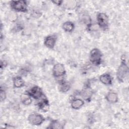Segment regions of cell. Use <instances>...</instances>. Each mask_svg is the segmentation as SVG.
<instances>
[{"mask_svg":"<svg viewBox=\"0 0 129 129\" xmlns=\"http://www.w3.org/2000/svg\"><path fill=\"white\" fill-rule=\"evenodd\" d=\"M128 69L125 63L122 62L118 69L117 77L119 81H123L128 77Z\"/></svg>","mask_w":129,"mask_h":129,"instance_id":"obj_1","label":"cell"},{"mask_svg":"<svg viewBox=\"0 0 129 129\" xmlns=\"http://www.w3.org/2000/svg\"><path fill=\"white\" fill-rule=\"evenodd\" d=\"M28 119L29 122L33 125H40L44 120V118L41 115L35 113L30 115Z\"/></svg>","mask_w":129,"mask_h":129,"instance_id":"obj_2","label":"cell"},{"mask_svg":"<svg viewBox=\"0 0 129 129\" xmlns=\"http://www.w3.org/2000/svg\"><path fill=\"white\" fill-rule=\"evenodd\" d=\"M11 6L13 9L17 11L25 12L27 10V5L25 1H12Z\"/></svg>","mask_w":129,"mask_h":129,"instance_id":"obj_3","label":"cell"},{"mask_svg":"<svg viewBox=\"0 0 129 129\" xmlns=\"http://www.w3.org/2000/svg\"><path fill=\"white\" fill-rule=\"evenodd\" d=\"M90 59L93 63L96 64H99L101 59V53L99 50L96 48L93 49L90 53Z\"/></svg>","mask_w":129,"mask_h":129,"instance_id":"obj_4","label":"cell"},{"mask_svg":"<svg viewBox=\"0 0 129 129\" xmlns=\"http://www.w3.org/2000/svg\"><path fill=\"white\" fill-rule=\"evenodd\" d=\"M98 24L99 27L105 28L107 27L108 19L107 16L104 13H100L97 17Z\"/></svg>","mask_w":129,"mask_h":129,"instance_id":"obj_5","label":"cell"},{"mask_svg":"<svg viewBox=\"0 0 129 129\" xmlns=\"http://www.w3.org/2000/svg\"><path fill=\"white\" fill-rule=\"evenodd\" d=\"M53 75L56 77L63 75L65 73L64 67L63 64L60 63L55 64L53 68Z\"/></svg>","mask_w":129,"mask_h":129,"instance_id":"obj_6","label":"cell"},{"mask_svg":"<svg viewBox=\"0 0 129 129\" xmlns=\"http://www.w3.org/2000/svg\"><path fill=\"white\" fill-rule=\"evenodd\" d=\"M29 94L35 99H39L42 96V91L40 88L35 86L32 88L29 91Z\"/></svg>","mask_w":129,"mask_h":129,"instance_id":"obj_7","label":"cell"},{"mask_svg":"<svg viewBox=\"0 0 129 129\" xmlns=\"http://www.w3.org/2000/svg\"><path fill=\"white\" fill-rule=\"evenodd\" d=\"M56 42V38L54 36H49L46 38L44 41V44L49 48H53Z\"/></svg>","mask_w":129,"mask_h":129,"instance_id":"obj_8","label":"cell"},{"mask_svg":"<svg viewBox=\"0 0 129 129\" xmlns=\"http://www.w3.org/2000/svg\"><path fill=\"white\" fill-rule=\"evenodd\" d=\"M100 81L105 85H109L111 84V78L109 74H105L100 77Z\"/></svg>","mask_w":129,"mask_h":129,"instance_id":"obj_9","label":"cell"},{"mask_svg":"<svg viewBox=\"0 0 129 129\" xmlns=\"http://www.w3.org/2000/svg\"><path fill=\"white\" fill-rule=\"evenodd\" d=\"M92 95V90L89 88H86L82 91L81 95L83 98L86 100L89 99Z\"/></svg>","mask_w":129,"mask_h":129,"instance_id":"obj_10","label":"cell"},{"mask_svg":"<svg viewBox=\"0 0 129 129\" xmlns=\"http://www.w3.org/2000/svg\"><path fill=\"white\" fill-rule=\"evenodd\" d=\"M84 104V101L80 99H76L74 100L71 103V106L73 108L77 109L80 108Z\"/></svg>","mask_w":129,"mask_h":129,"instance_id":"obj_11","label":"cell"},{"mask_svg":"<svg viewBox=\"0 0 129 129\" xmlns=\"http://www.w3.org/2000/svg\"><path fill=\"white\" fill-rule=\"evenodd\" d=\"M107 100L112 103H115L117 101V95L114 92H110L106 96Z\"/></svg>","mask_w":129,"mask_h":129,"instance_id":"obj_12","label":"cell"},{"mask_svg":"<svg viewBox=\"0 0 129 129\" xmlns=\"http://www.w3.org/2000/svg\"><path fill=\"white\" fill-rule=\"evenodd\" d=\"M70 88V85L69 82H63L60 84L59 86V91L61 92H66Z\"/></svg>","mask_w":129,"mask_h":129,"instance_id":"obj_13","label":"cell"},{"mask_svg":"<svg viewBox=\"0 0 129 129\" xmlns=\"http://www.w3.org/2000/svg\"><path fill=\"white\" fill-rule=\"evenodd\" d=\"M21 100L22 102L26 105H28L31 104L32 102L31 98L29 97V95L27 94H22L21 96Z\"/></svg>","mask_w":129,"mask_h":129,"instance_id":"obj_14","label":"cell"},{"mask_svg":"<svg viewBox=\"0 0 129 129\" xmlns=\"http://www.w3.org/2000/svg\"><path fill=\"white\" fill-rule=\"evenodd\" d=\"M24 82L23 79L19 77H17L14 78V86L16 88H20L24 86Z\"/></svg>","mask_w":129,"mask_h":129,"instance_id":"obj_15","label":"cell"},{"mask_svg":"<svg viewBox=\"0 0 129 129\" xmlns=\"http://www.w3.org/2000/svg\"><path fill=\"white\" fill-rule=\"evenodd\" d=\"M62 28L67 32H71L74 28V24L71 22H66L63 23Z\"/></svg>","mask_w":129,"mask_h":129,"instance_id":"obj_16","label":"cell"},{"mask_svg":"<svg viewBox=\"0 0 129 129\" xmlns=\"http://www.w3.org/2000/svg\"><path fill=\"white\" fill-rule=\"evenodd\" d=\"M48 128H61L62 127L61 126V124L56 121H52L50 124V126L48 127Z\"/></svg>","mask_w":129,"mask_h":129,"instance_id":"obj_17","label":"cell"},{"mask_svg":"<svg viewBox=\"0 0 129 129\" xmlns=\"http://www.w3.org/2000/svg\"><path fill=\"white\" fill-rule=\"evenodd\" d=\"M40 108H41L44 111H46L48 110V103L47 100H43L42 102H41L39 104Z\"/></svg>","mask_w":129,"mask_h":129,"instance_id":"obj_18","label":"cell"},{"mask_svg":"<svg viewBox=\"0 0 129 129\" xmlns=\"http://www.w3.org/2000/svg\"><path fill=\"white\" fill-rule=\"evenodd\" d=\"M8 18L11 21H15L17 18V15L15 12H11L8 15Z\"/></svg>","mask_w":129,"mask_h":129,"instance_id":"obj_19","label":"cell"},{"mask_svg":"<svg viewBox=\"0 0 129 129\" xmlns=\"http://www.w3.org/2000/svg\"><path fill=\"white\" fill-rule=\"evenodd\" d=\"M76 5L75 1H69L67 3V7L69 9H74Z\"/></svg>","mask_w":129,"mask_h":129,"instance_id":"obj_20","label":"cell"},{"mask_svg":"<svg viewBox=\"0 0 129 129\" xmlns=\"http://www.w3.org/2000/svg\"><path fill=\"white\" fill-rule=\"evenodd\" d=\"M6 98V94L5 91H3L2 89L1 90V101H3Z\"/></svg>","mask_w":129,"mask_h":129,"instance_id":"obj_21","label":"cell"},{"mask_svg":"<svg viewBox=\"0 0 129 129\" xmlns=\"http://www.w3.org/2000/svg\"><path fill=\"white\" fill-rule=\"evenodd\" d=\"M52 2L55 3V4H61L62 2L60 1H52Z\"/></svg>","mask_w":129,"mask_h":129,"instance_id":"obj_22","label":"cell"}]
</instances>
